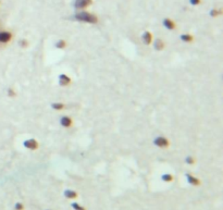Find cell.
<instances>
[{"mask_svg":"<svg viewBox=\"0 0 223 210\" xmlns=\"http://www.w3.org/2000/svg\"><path fill=\"white\" fill-rule=\"evenodd\" d=\"M74 19L83 23H89V24H97L98 23V16L96 14H93L90 12H87L85 10H82L78 13L74 15Z\"/></svg>","mask_w":223,"mask_h":210,"instance_id":"1","label":"cell"},{"mask_svg":"<svg viewBox=\"0 0 223 210\" xmlns=\"http://www.w3.org/2000/svg\"><path fill=\"white\" fill-rule=\"evenodd\" d=\"M170 141H169L167 137L164 136H157L156 138L154 139V145L157 146L159 148H168L170 147Z\"/></svg>","mask_w":223,"mask_h":210,"instance_id":"2","label":"cell"},{"mask_svg":"<svg viewBox=\"0 0 223 210\" xmlns=\"http://www.w3.org/2000/svg\"><path fill=\"white\" fill-rule=\"evenodd\" d=\"M93 0H75L74 1V8L77 10H85L89 6L93 5Z\"/></svg>","mask_w":223,"mask_h":210,"instance_id":"3","label":"cell"},{"mask_svg":"<svg viewBox=\"0 0 223 210\" xmlns=\"http://www.w3.org/2000/svg\"><path fill=\"white\" fill-rule=\"evenodd\" d=\"M23 146L28 150H37L39 148V143L35 138H28L23 142Z\"/></svg>","mask_w":223,"mask_h":210,"instance_id":"4","label":"cell"},{"mask_svg":"<svg viewBox=\"0 0 223 210\" xmlns=\"http://www.w3.org/2000/svg\"><path fill=\"white\" fill-rule=\"evenodd\" d=\"M13 38V34L9 31H1L0 32V43L1 44H8Z\"/></svg>","mask_w":223,"mask_h":210,"instance_id":"5","label":"cell"},{"mask_svg":"<svg viewBox=\"0 0 223 210\" xmlns=\"http://www.w3.org/2000/svg\"><path fill=\"white\" fill-rule=\"evenodd\" d=\"M58 80H59V85L62 86V87H67V86H70L72 83V80L71 77H70L69 75H67V74L62 73L60 74L59 77H58Z\"/></svg>","mask_w":223,"mask_h":210,"instance_id":"6","label":"cell"},{"mask_svg":"<svg viewBox=\"0 0 223 210\" xmlns=\"http://www.w3.org/2000/svg\"><path fill=\"white\" fill-rule=\"evenodd\" d=\"M142 40H143L144 44L147 45V46L151 45L152 44V40H154V35H152V33L149 32V31H146V32H144L143 35H142Z\"/></svg>","mask_w":223,"mask_h":210,"instance_id":"7","label":"cell"},{"mask_svg":"<svg viewBox=\"0 0 223 210\" xmlns=\"http://www.w3.org/2000/svg\"><path fill=\"white\" fill-rule=\"evenodd\" d=\"M60 124L62 127H65V129H70L73 125V119L69 116H63L62 118L60 119Z\"/></svg>","mask_w":223,"mask_h":210,"instance_id":"8","label":"cell"},{"mask_svg":"<svg viewBox=\"0 0 223 210\" xmlns=\"http://www.w3.org/2000/svg\"><path fill=\"white\" fill-rule=\"evenodd\" d=\"M162 24H163L164 27L169 31H174L175 28H176V23H175V21L174 20H172V19H170V18L163 19Z\"/></svg>","mask_w":223,"mask_h":210,"instance_id":"9","label":"cell"},{"mask_svg":"<svg viewBox=\"0 0 223 210\" xmlns=\"http://www.w3.org/2000/svg\"><path fill=\"white\" fill-rule=\"evenodd\" d=\"M152 45H154L155 50H157V51L163 50L164 47H166V43L161 39V38H156V39H154L152 40Z\"/></svg>","mask_w":223,"mask_h":210,"instance_id":"10","label":"cell"},{"mask_svg":"<svg viewBox=\"0 0 223 210\" xmlns=\"http://www.w3.org/2000/svg\"><path fill=\"white\" fill-rule=\"evenodd\" d=\"M186 180L189 184L194 185V186H198L200 185V180L196 176H194L193 174H186Z\"/></svg>","mask_w":223,"mask_h":210,"instance_id":"11","label":"cell"},{"mask_svg":"<svg viewBox=\"0 0 223 210\" xmlns=\"http://www.w3.org/2000/svg\"><path fill=\"white\" fill-rule=\"evenodd\" d=\"M180 38H181L182 42L184 43H193L194 42V36L192 34H189V33H185V34H182L181 36H180Z\"/></svg>","mask_w":223,"mask_h":210,"instance_id":"12","label":"cell"},{"mask_svg":"<svg viewBox=\"0 0 223 210\" xmlns=\"http://www.w3.org/2000/svg\"><path fill=\"white\" fill-rule=\"evenodd\" d=\"M67 105L63 104V102H52L51 104V108L56 111H61V110H64Z\"/></svg>","mask_w":223,"mask_h":210,"instance_id":"13","label":"cell"},{"mask_svg":"<svg viewBox=\"0 0 223 210\" xmlns=\"http://www.w3.org/2000/svg\"><path fill=\"white\" fill-rule=\"evenodd\" d=\"M64 196L69 199H75L77 197V193L75 191H71V189H68L64 192Z\"/></svg>","mask_w":223,"mask_h":210,"instance_id":"14","label":"cell"},{"mask_svg":"<svg viewBox=\"0 0 223 210\" xmlns=\"http://www.w3.org/2000/svg\"><path fill=\"white\" fill-rule=\"evenodd\" d=\"M67 46H68V43L65 39H59L56 43V47H57L58 49H64Z\"/></svg>","mask_w":223,"mask_h":210,"instance_id":"15","label":"cell"},{"mask_svg":"<svg viewBox=\"0 0 223 210\" xmlns=\"http://www.w3.org/2000/svg\"><path fill=\"white\" fill-rule=\"evenodd\" d=\"M161 179H162V181H163V182L170 183V182H172V181L174 180V176H173L172 174H170V173H166V174H163V175L161 176Z\"/></svg>","mask_w":223,"mask_h":210,"instance_id":"16","label":"cell"},{"mask_svg":"<svg viewBox=\"0 0 223 210\" xmlns=\"http://www.w3.org/2000/svg\"><path fill=\"white\" fill-rule=\"evenodd\" d=\"M221 14H222V10L220 9H212L210 11V16L211 18H217V16L221 15Z\"/></svg>","mask_w":223,"mask_h":210,"instance_id":"17","label":"cell"},{"mask_svg":"<svg viewBox=\"0 0 223 210\" xmlns=\"http://www.w3.org/2000/svg\"><path fill=\"white\" fill-rule=\"evenodd\" d=\"M185 162H186L187 164H189V166H192V164L196 163V159L194 157H192V156H187V157L185 158Z\"/></svg>","mask_w":223,"mask_h":210,"instance_id":"18","label":"cell"},{"mask_svg":"<svg viewBox=\"0 0 223 210\" xmlns=\"http://www.w3.org/2000/svg\"><path fill=\"white\" fill-rule=\"evenodd\" d=\"M19 45H20L21 48H27L28 45H30V42L27 39H21L19 42Z\"/></svg>","mask_w":223,"mask_h":210,"instance_id":"19","label":"cell"},{"mask_svg":"<svg viewBox=\"0 0 223 210\" xmlns=\"http://www.w3.org/2000/svg\"><path fill=\"white\" fill-rule=\"evenodd\" d=\"M72 208H73V209H75V210H86L85 208L83 207V206H81L80 204H77V203H73V204H72Z\"/></svg>","mask_w":223,"mask_h":210,"instance_id":"20","label":"cell"},{"mask_svg":"<svg viewBox=\"0 0 223 210\" xmlns=\"http://www.w3.org/2000/svg\"><path fill=\"white\" fill-rule=\"evenodd\" d=\"M8 96H9V97H11V98L15 97V96H16L15 90H14L13 88H9V89H8Z\"/></svg>","mask_w":223,"mask_h":210,"instance_id":"21","label":"cell"},{"mask_svg":"<svg viewBox=\"0 0 223 210\" xmlns=\"http://www.w3.org/2000/svg\"><path fill=\"white\" fill-rule=\"evenodd\" d=\"M15 210H24V205L22 203H18L15 204V207H14Z\"/></svg>","mask_w":223,"mask_h":210,"instance_id":"22","label":"cell"},{"mask_svg":"<svg viewBox=\"0 0 223 210\" xmlns=\"http://www.w3.org/2000/svg\"><path fill=\"white\" fill-rule=\"evenodd\" d=\"M189 3L192 6H199L201 3V0H189Z\"/></svg>","mask_w":223,"mask_h":210,"instance_id":"23","label":"cell"}]
</instances>
